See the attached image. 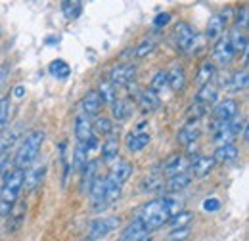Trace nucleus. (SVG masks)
<instances>
[{
  "label": "nucleus",
  "mask_w": 249,
  "mask_h": 241,
  "mask_svg": "<svg viewBox=\"0 0 249 241\" xmlns=\"http://www.w3.org/2000/svg\"><path fill=\"white\" fill-rule=\"evenodd\" d=\"M177 211H180V199H177V197H157L154 201L146 203L136 216L142 220L146 230L152 234V232L159 230L163 224H167V220Z\"/></svg>",
  "instance_id": "1"
},
{
  "label": "nucleus",
  "mask_w": 249,
  "mask_h": 241,
  "mask_svg": "<svg viewBox=\"0 0 249 241\" xmlns=\"http://www.w3.org/2000/svg\"><path fill=\"white\" fill-rule=\"evenodd\" d=\"M21 189H23V171L14 169L6 174L4 184L0 188V218H8L12 214Z\"/></svg>",
  "instance_id": "2"
},
{
  "label": "nucleus",
  "mask_w": 249,
  "mask_h": 241,
  "mask_svg": "<svg viewBox=\"0 0 249 241\" xmlns=\"http://www.w3.org/2000/svg\"><path fill=\"white\" fill-rule=\"evenodd\" d=\"M42 142H44V132L42 130H33V132H29L23 138L21 146L18 148L16 155H14V169L25 171L27 167H31L33 163L36 161L38 153H40Z\"/></svg>",
  "instance_id": "3"
},
{
  "label": "nucleus",
  "mask_w": 249,
  "mask_h": 241,
  "mask_svg": "<svg viewBox=\"0 0 249 241\" xmlns=\"http://www.w3.org/2000/svg\"><path fill=\"white\" fill-rule=\"evenodd\" d=\"M119 226H121V218H119V216H102V218H96L94 222H90L85 240L87 241L104 240V238L109 236L111 232L119 230Z\"/></svg>",
  "instance_id": "4"
},
{
  "label": "nucleus",
  "mask_w": 249,
  "mask_h": 241,
  "mask_svg": "<svg viewBox=\"0 0 249 241\" xmlns=\"http://www.w3.org/2000/svg\"><path fill=\"white\" fill-rule=\"evenodd\" d=\"M175 44H177V50H180L184 54L192 52L197 44V31L186 21H180L175 27Z\"/></svg>",
  "instance_id": "5"
},
{
  "label": "nucleus",
  "mask_w": 249,
  "mask_h": 241,
  "mask_svg": "<svg viewBox=\"0 0 249 241\" xmlns=\"http://www.w3.org/2000/svg\"><path fill=\"white\" fill-rule=\"evenodd\" d=\"M244 128H246V120L238 119V115H236L234 119L218 124L217 128H215V136H213V138H215V142H217L218 146H220V144H230Z\"/></svg>",
  "instance_id": "6"
},
{
  "label": "nucleus",
  "mask_w": 249,
  "mask_h": 241,
  "mask_svg": "<svg viewBox=\"0 0 249 241\" xmlns=\"http://www.w3.org/2000/svg\"><path fill=\"white\" fill-rule=\"evenodd\" d=\"M238 109H240V105H238V102H236L234 98H226L224 102L217 103V105H215V109H213L211 128L215 130L218 124H222V122H226V120L234 119V117L238 115Z\"/></svg>",
  "instance_id": "7"
},
{
  "label": "nucleus",
  "mask_w": 249,
  "mask_h": 241,
  "mask_svg": "<svg viewBox=\"0 0 249 241\" xmlns=\"http://www.w3.org/2000/svg\"><path fill=\"white\" fill-rule=\"evenodd\" d=\"M136 77V67L134 63H121V65H115L109 73V83L119 88V86H128Z\"/></svg>",
  "instance_id": "8"
},
{
  "label": "nucleus",
  "mask_w": 249,
  "mask_h": 241,
  "mask_svg": "<svg viewBox=\"0 0 249 241\" xmlns=\"http://www.w3.org/2000/svg\"><path fill=\"white\" fill-rule=\"evenodd\" d=\"M234 56H236V52H234V48H232V42H230L228 34H226V36L222 34L217 40L215 48H213V63H215V65H220V67H226L230 61L234 60Z\"/></svg>",
  "instance_id": "9"
},
{
  "label": "nucleus",
  "mask_w": 249,
  "mask_h": 241,
  "mask_svg": "<svg viewBox=\"0 0 249 241\" xmlns=\"http://www.w3.org/2000/svg\"><path fill=\"white\" fill-rule=\"evenodd\" d=\"M230 8H226L222 14H215L211 19H209V23H207V33H205V36L209 38V40H218L222 34H224V31H226V23H228V16H230Z\"/></svg>",
  "instance_id": "10"
},
{
  "label": "nucleus",
  "mask_w": 249,
  "mask_h": 241,
  "mask_svg": "<svg viewBox=\"0 0 249 241\" xmlns=\"http://www.w3.org/2000/svg\"><path fill=\"white\" fill-rule=\"evenodd\" d=\"M188 169H190V174L192 176H197V178L207 176L215 169V159L213 157H207V155H196L192 159V163H190Z\"/></svg>",
  "instance_id": "11"
},
{
  "label": "nucleus",
  "mask_w": 249,
  "mask_h": 241,
  "mask_svg": "<svg viewBox=\"0 0 249 241\" xmlns=\"http://www.w3.org/2000/svg\"><path fill=\"white\" fill-rule=\"evenodd\" d=\"M44 174H46V167L44 165H38V167H27L25 171H23V188L27 189V191H33V189H36L42 180H44Z\"/></svg>",
  "instance_id": "12"
},
{
  "label": "nucleus",
  "mask_w": 249,
  "mask_h": 241,
  "mask_svg": "<svg viewBox=\"0 0 249 241\" xmlns=\"http://www.w3.org/2000/svg\"><path fill=\"white\" fill-rule=\"evenodd\" d=\"M150 236V232L146 230V226L142 224V220L136 216L126 228H124L123 236L119 241H146Z\"/></svg>",
  "instance_id": "13"
},
{
  "label": "nucleus",
  "mask_w": 249,
  "mask_h": 241,
  "mask_svg": "<svg viewBox=\"0 0 249 241\" xmlns=\"http://www.w3.org/2000/svg\"><path fill=\"white\" fill-rule=\"evenodd\" d=\"M199 136H201V128H199L197 120H188V124H184V126L178 130L177 140H178V144H182V146H194V144L199 140Z\"/></svg>",
  "instance_id": "14"
},
{
  "label": "nucleus",
  "mask_w": 249,
  "mask_h": 241,
  "mask_svg": "<svg viewBox=\"0 0 249 241\" xmlns=\"http://www.w3.org/2000/svg\"><path fill=\"white\" fill-rule=\"evenodd\" d=\"M161 105V98H159V92L152 90V88H146L138 94V107L144 111V113H152L159 109Z\"/></svg>",
  "instance_id": "15"
},
{
  "label": "nucleus",
  "mask_w": 249,
  "mask_h": 241,
  "mask_svg": "<svg viewBox=\"0 0 249 241\" xmlns=\"http://www.w3.org/2000/svg\"><path fill=\"white\" fill-rule=\"evenodd\" d=\"M102 98L96 90H90L89 94H85L83 102H81V111L87 115V117H98L100 109H102Z\"/></svg>",
  "instance_id": "16"
},
{
  "label": "nucleus",
  "mask_w": 249,
  "mask_h": 241,
  "mask_svg": "<svg viewBox=\"0 0 249 241\" xmlns=\"http://www.w3.org/2000/svg\"><path fill=\"white\" fill-rule=\"evenodd\" d=\"M98 169H100V161H98V159L87 161L85 167L81 169V172H83V176H81V191H83V193H89L92 182L96 180V176H98Z\"/></svg>",
  "instance_id": "17"
},
{
  "label": "nucleus",
  "mask_w": 249,
  "mask_h": 241,
  "mask_svg": "<svg viewBox=\"0 0 249 241\" xmlns=\"http://www.w3.org/2000/svg\"><path fill=\"white\" fill-rule=\"evenodd\" d=\"M92 136H94V130H92L90 117H87L85 113L77 115L75 117V138H77V142H89Z\"/></svg>",
  "instance_id": "18"
},
{
  "label": "nucleus",
  "mask_w": 249,
  "mask_h": 241,
  "mask_svg": "<svg viewBox=\"0 0 249 241\" xmlns=\"http://www.w3.org/2000/svg\"><path fill=\"white\" fill-rule=\"evenodd\" d=\"M167 85L171 86L173 92L184 90L186 86V71L180 65H173L171 71H167Z\"/></svg>",
  "instance_id": "19"
},
{
  "label": "nucleus",
  "mask_w": 249,
  "mask_h": 241,
  "mask_svg": "<svg viewBox=\"0 0 249 241\" xmlns=\"http://www.w3.org/2000/svg\"><path fill=\"white\" fill-rule=\"evenodd\" d=\"M130 174H132V165L126 163V161H121L115 169L109 171V174L106 176V180L111 182V184H119V186H123L124 182L128 180Z\"/></svg>",
  "instance_id": "20"
},
{
  "label": "nucleus",
  "mask_w": 249,
  "mask_h": 241,
  "mask_svg": "<svg viewBox=\"0 0 249 241\" xmlns=\"http://www.w3.org/2000/svg\"><path fill=\"white\" fill-rule=\"evenodd\" d=\"M238 155H240L238 148L230 142V144H220L217 150H215L213 159H215V163H222V165H226V163L236 161V159H238Z\"/></svg>",
  "instance_id": "21"
},
{
  "label": "nucleus",
  "mask_w": 249,
  "mask_h": 241,
  "mask_svg": "<svg viewBox=\"0 0 249 241\" xmlns=\"http://www.w3.org/2000/svg\"><path fill=\"white\" fill-rule=\"evenodd\" d=\"M218 98V90L217 86H213L211 83H207V85H203V86H199V92H197V96H196V103H199V105H205L207 109L217 102Z\"/></svg>",
  "instance_id": "22"
},
{
  "label": "nucleus",
  "mask_w": 249,
  "mask_h": 241,
  "mask_svg": "<svg viewBox=\"0 0 249 241\" xmlns=\"http://www.w3.org/2000/svg\"><path fill=\"white\" fill-rule=\"evenodd\" d=\"M106 186H107V184H106V176H96V180L92 182V186H90V189H89L90 201H92V205H94V211H98L100 205H102V201H104Z\"/></svg>",
  "instance_id": "23"
},
{
  "label": "nucleus",
  "mask_w": 249,
  "mask_h": 241,
  "mask_svg": "<svg viewBox=\"0 0 249 241\" xmlns=\"http://www.w3.org/2000/svg\"><path fill=\"white\" fill-rule=\"evenodd\" d=\"M182 171H188V161L184 159V155H180V153L171 155L163 163V172H167L169 176L171 174H177V172H182Z\"/></svg>",
  "instance_id": "24"
},
{
  "label": "nucleus",
  "mask_w": 249,
  "mask_h": 241,
  "mask_svg": "<svg viewBox=\"0 0 249 241\" xmlns=\"http://www.w3.org/2000/svg\"><path fill=\"white\" fill-rule=\"evenodd\" d=\"M94 140H96V138L92 136L89 142H79V144H77V150H75V153H73V167H75L77 171H81V169L85 167V163H87V155H89L90 148L94 146Z\"/></svg>",
  "instance_id": "25"
},
{
  "label": "nucleus",
  "mask_w": 249,
  "mask_h": 241,
  "mask_svg": "<svg viewBox=\"0 0 249 241\" xmlns=\"http://www.w3.org/2000/svg\"><path fill=\"white\" fill-rule=\"evenodd\" d=\"M150 134L148 132H134V134H128L126 138V150L132 151V153H138L142 151L148 144H150Z\"/></svg>",
  "instance_id": "26"
},
{
  "label": "nucleus",
  "mask_w": 249,
  "mask_h": 241,
  "mask_svg": "<svg viewBox=\"0 0 249 241\" xmlns=\"http://www.w3.org/2000/svg\"><path fill=\"white\" fill-rule=\"evenodd\" d=\"M190 182H192V174H190L188 171H182V172L171 174L163 188H167L169 191H178V189H184Z\"/></svg>",
  "instance_id": "27"
},
{
  "label": "nucleus",
  "mask_w": 249,
  "mask_h": 241,
  "mask_svg": "<svg viewBox=\"0 0 249 241\" xmlns=\"http://www.w3.org/2000/svg\"><path fill=\"white\" fill-rule=\"evenodd\" d=\"M248 86V69H242V71H236L232 75H228V81H226V90L230 92H240Z\"/></svg>",
  "instance_id": "28"
},
{
  "label": "nucleus",
  "mask_w": 249,
  "mask_h": 241,
  "mask_svg": "<svg viewBox=\"0 0 249 241\" xmlns=\"http://www.w3.org/2000/svg\"><path fill=\"white\" fill-rule=\"evenodd\" d=\"M228 38H230L232 48H234L236 54H240V52H248V34H246V31L244 29L234 27V31L228 34Z\"/></svg>",
  "instance_id": "29"
},
{
  "label": "nucleus",
  "mask_w": 249,
  "mask_h": 241,
  "mask_svg": "<svg viewBox=\"0 0 249 241\" xmlns=\"http://www.w3.org/2000/svg\"><path fill=\"white\" fill-rule=\"evenodd\" d=\"M156 46H157L156 36H148V38H144L136 48H132V56H134L136 60H142V58L150 56V54L156 50Z\"/></svg>",
  "instance_id": "30"
},
{
  "label": "nucleus",
  "mask_w": 249,
  "mask_h": 241,
  "mask_svg": "<svg viewBox=\"0 0 249 241\" xmlns=\"http://www.w3.org/2000/svg\"><path fill=\"white\" fill-rule=\"evenodd\" d=\"M111 113L117 120H124L130 117L132 113V105L128 100H113L111 102Z\"/></svg>",
  "instance_id": "31"
},
{
  "label": "nucleus",
  "mask_w": 249,
  "mask_h": 241,
  "mask_svg": "<svg viewBox=\"0 0 249 241\" xmlns=\"http://www.w3.org/2000/svg\"><path fill=\"white\" fill-rule=\"evenodd\" d=\"M215 71H217V69H215V63H213V61H203L201 67H199V71H197V75H196V83H197L199 86L211 83V79L215 77Z\"/></svg>",
  "instance_id": "32"
},
{
  "label": "nucleus",
  "mask_w": 249,
  "mask_h": 241,
  "mask_svg": "<svg viewBox=\"0 0 249 241\" xmlns=\"http://www.w3.org/2000/svg\"><path fill=\"white\" fill-rule=\"evenodd\" d=\"M102 155H104V161H106V163L115 161L117 155H119V140L113 138V136H109V138L104 142V146H102Z\"/></svg>",
  "instance_id": "33"
},
{
  "label": "nucleus",
  "mask_w": 249,
  "mask_h": 241,
  "mask_svg": "<svg viewBox=\"0 0 249 241\" xmlns=\"http://www.w3.org/2000/svg\"><path fill=\"white\" fill-rule=\"evenodd\" d=\"M18 138H19V132L18 130H8L6 134L0 136V157L2 155H10V150L16 146Z\"/></svg>",
  "instance_id": "34"
},
{
  "label": "nucleus",
  "mask_w": 249,
  "mask_h": 241,
  "mask_svg": "<svg viewBox=\"0 0 249 241\" xmlns=\"http://www.w3.org/2000/svg\"><path fill=\"white\" fill-rule=\"evenodd\" d=\"M62 12L67 19H77L83 14V6H81L79 0H63Z\"/></svg>",
  "instance_id": "35"
},
{
  "label": "nucleus",
  "mask_w": 249,
  "mask_h": 241,
  "mask_svg": "<svg viewBox=\"0 0 249 241\" xmlns=\"http://www.w3.org/2000/svg\"><path fill=\"white\" fill-rule=\"evenodd\" d=\"M92 130L96 134H100V136H111L115 132V126H113V122L107 117H98V119L94 120Z\"/></svg>",
  "instance_id": "36"
},
{
  "label": "nucleus",
  "mask_w": 249,
  "mask_h": 241,
  "mask_svg": "<svg viewBox=\"0 0 249 241\" xmlns=\"http://www.w3.org/2000/svg\"><path fill=\"white\" fill-rule=\"evenodd\" d=\"M48 71H50V75L56 77V79H67V77L71 75V67L63 60H54L50 63Z\"/></svg>",
  "instance_id": "37"
},
{
  "label": "nucleus",
  "mask_w": 249,
  "mask_h": 241,
  "mask_svg": "<svg viewBox=\"0 0 249 241\" xmlns=\"http://www.w3.org/2000/svg\"><path fill=\"white\" fill-rule=\"evenodd\" d=\"M115 86L106 79V81H102L100 83V88H98V94H100V98H102V102H107V103H111L113 100H115Z\"/></svg>",
  "instance_id": "38"
},
{
  "label": "nucleus",
  "mask_w": 249,
  "mask_h": 241,
  "mask_svg": "<svg viewBox=\"0 0 249 241\" xmlns=\"http://www.w3.org/2000/svg\"><path fill=\"white\" fill-rule=\"evenodd\" d=\"M192 212H188V211H177L167 222L171 224V226H175V228H182V226H188L190 222H192Z\"/></svg>",
  "instance_id": "39"
},
{
  "label": "nucleus",
  "mask_w": 249,
  "mask_h": 241,
  "mask_svg": "<svg viewBox=\"0 0 249 241\" xmlns=\"http://www.w3.org/2000/svg\"><path fill=\"white\" fill-rule=\"evenodd\" d=\"M8 117H10V98L4 96V98H0V132L6 128Z\"/></svg>",
  "instance_id": "40"
},
{
  "label": "nucleus",
  "mask_w": 249,
  "mask_h": 241,
  "mask_svg": "<svg viewBox=\"0 0 249 241\" xmlns=\"http://www.w3.org/2000/svg\"><path fill=\"white\" fill-rule=\"evenodd\" d=\"M167 86V71H157L156 75H154V79H152V83H150V88L156 92H163V88Z\"/></svg>",
  "instance_id": "41"
},
{
  "label": "nucleus",
  "mask_w": 249,
  "mask_h": 241,
  "mask_svg": "<svg viewBox=\"0 0 249 241\" xmlns=\"http://www.w3.org/2000/svg\"><path fill=\"white\" fill-rule=\"evenodd\" d=\"M144 191H157V189H163V178L159 174H150L146 180H144Z\"/></svg>",
  "instance_id": "42"
},
{
  "label": "nucleus",
  "mask_w": 249,
  "mask_h": 241,
  "mask_svg": "<svg viewBox=\"0 0 249 241\" xmlns=\"http://www.w3.org/2000/svg\"><path fill=\"white\" fill-rule=\"evenodd\" d=\"M207 113V107L205 105H199V103H194L192 107H190V111H188V119L190 120H199L203 115Z\"/></svg>",
  "instance_id": "43"
},
{
  "label": "nucleus",
  "mask_w": 249,
  "mask_h": 241,
  "mask_svg": "<svg viewBox=\"0 0 249 241\" xmlns=\"http://www.w3.org/2000/svg\"><path fill=\"white\" fill-rule=\"evenodd\" d=\"M188 236H190V228L188 226H182V228H175V232H171V236H169V240L171 241H182L186 240Z\"/></svg>",
  "instance_id": "44"
},
{
  "label": "nucleus",
  "mask_w": 249,
  "mask_h": 241,
  "mask_svg": "<svg viewBox=\"0 0 249 241\" xmlns=\"http://www.w3.org/2000/svg\"><path fill=\"white\" fill-rule=\"evenodd\" d=\"M236 27L240 29H248V6H244L240 12H238V17H236Z\"/></svg>",
  "instance_id": "45"
},
{
  "label": "nucleus",
  "mask_w": 249,
  "mask_h": 241,
  "mask_svg": "<svg viewBox=\"0 0 249 241\" xmlns=\"http://www.w3.org/2000/svg\"><path fill=\"white\" fill-rule=\"evenodd\" d=\"M203 209L207 212H215L220 209V201L215 199V197H211V199H205V203H203Z\"/></svg>",
  "instance_id": "46"
},
{
  "label": "nucleus",
  "mask_w": 249,
  "mask_h": 241,
  "mask_svg": "<svg viewBox=\"0 0 249 241\" xmlns=\"http://www.w3.org/2000/svg\"><path fill=\"white\" fill-rule=\"evenodd\" d=\"M169 21H171V14L165 12V14H159L156 19H154V25H156V27H163V25H167Z\"/></svg>",
  "instance_id": "47"
},
{
  "label": "nucleus",
  "mask_w": 249,
  "mask_h": 241,
  "mask_svg": "<svg viewBox=\"0 0 249 241\" xmlns=\"http://www.w3.org/2000/svg\"><path fill=\"white\" fill-rule=\"evenodd\" d=\"M16 96H18V98H21V96H23V88H21V86H19V88H16Z\"/></svg>",
  "instance_id": "48"
}]
</instances>
